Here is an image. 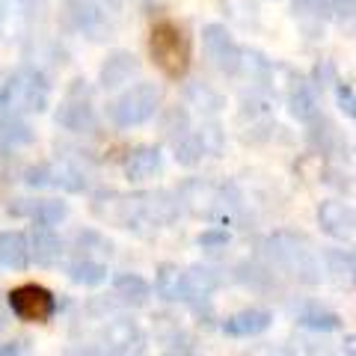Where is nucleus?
Here are the masks:
<instances>
[{
  "label": "nucleus",
  "mask_w": 356,
  "mask_h": 356,
  "mask_svg": "<svg viewBox=\"0 0 356 356\" xmlns=\"http://www.w3.org/2000/svg\"><path fill=\"white\" fill-rule=\"evenodd\" d=\"M149 51L154 65L170 77L178 81L191 69V39L184 36V30L175 21H154V27L149 33Z\"/></svg>",
  "instance_id": "f257e3e1"
},
{
  "label": "nucleus",
  "mask_w": 356,
  "mask_h": 356,
  "mask_svg": "<svg viewBox=\"0 0 356 356\" xmlns=\"http://www.w3.org/2000/svg\"><path fill=\"white\" fill-rule=\"evenodd\" d=\"M51 102V86L36 69H15L0 72V104L9 110H44Z\"/></svg>",
  "instance_id": "f03ea898"
},
{
  "label": "nucleus",
  "mask_w": 356,
  "mask_h": 356,
  "mask_svg": "<svg viewBox=\"0 0 356 356\" xmlns=\"http://www.w3.org/2000/svg\"><path fill=\"white\" fill-rule=\"evenodd\" d=\"M154 113H158V89H154V83H146V81L128 86L125 92H119L107 107V116L116 128L143 125V122H149Z\"/></svg>",
  "instance_id": "7ed1b4c3"
},
{
  "label": "nucleus",
  "mask_w": 356,
  "mask_h": 356,
  "mask_svg": "<svg viewBox=\"0 0 356 356\" xmlns=\"http://www.w3.org/2000/svg\"><path fill=\"white\" fill-rule=\"evenodd\" d=\"M9 309H13V315L21 321L44 324V321L54 318V312H57V300L42 285H21V288L9 291Z\"/></svg>",
  "instance_id": "20e7f679"
},
{
  "label": "nucleus",
  "mask_w": 356,
  "mask_h": 356,
  "mask_svg": "<svg viewBox=\"0 0 356 356\" xmlns=\"http://www.w3.org/2000/svg\"><path fill=\"white\" fill-rule=\"evenodd\" d=\"M202 42H205V51H208V57L214 60L217 69H222V72H235L238 69L241 51H238V44H235V39H232V33L226 27L208 24L202 30Z\"/></svg>",
  "instance_id": "39448f33"
},
{
  "label": "nucleus",
  "mask_w": 356,
  "mask_h": 356,
  "mask_svg": "<svg viewBox=\"0 0 356 356\" xmlns=\"http://www.w3.org/2000/svg\"><path fill=\"white\" fill-rule=\"evenodd\" d=\"M154 291L166 303H191L193 288L187 280V270H181L178 264H161L158 276H154Z\"/></svg>",
  "instance_id": "423d86ee"
},
{
  "label": "nucleus",
  "mask_w": 356,
  "mask_h": 356,
  "mask_svg": "<svg viewBox=\"0 0 356 356\" xmlns=\"http://www.w3.org/2000/svg\"><path fill=\"white\" fill-rule=\"evenodd\" d=\"M318 222L330 238L348 241L356 232V211L341 205V202H324L318 208Z\"/></svg>",
  "instance_id": "0eeeda50"
},
{
  "label": "nucleus",
  "mask_w": 356,
  "mask_h": 356,
  "mask_svg": "<svg viewBox=\"0 0 356 356\" xmlns=\"http://www.w3.org/2000/svg\"><path fill=\"white\" fill-rule=\"evenodd\" d=\"M273 315L267 309H243L238 315H232L222 321V332L232 339H250V336H261L264 330H270Z\"/></svg>",
  "instance_id": "6e6552de"
},
{
  "label": "nucleus",
  "mask_w": 356,
  "mask_h": 356,
  "mask_svg": "<svg viewBox=\"0 0 356 356\" xmlns=\"http://www.w3.org/2000/svg\"><path fill=\"white\" fill-rule=\"evenodd\" d=\"M30 261H33L30 238L24 232H3L0 235V267H6V270H24Z\"/></svg>",
  "instance_id": "1a4fd4ad"
},
{
  "label": "nucleus",
  "mask_w": 356,
  "mask_h": 356,
  "mask_svg": "<svg viewBox=\"0 0 356 356\" xmlns=\"http://www.w3.org/2000/svg\"><path fill=\"white\" fill-rule=\"evenodd\" d=\"M161 172V149L158 146H137L125 158V175L131 181H146Z\"/></svg>",
  "instance_id": "9d476101"
},
{
  "label": "nucleus",
  "mask_w": 356,
  "mask_h": 356,
  "mask_svg": "<svg viewBox=\"0 0 356 356\" xmlns=\"http://www.w3.org/2000/svg\"><path fill=\"white\" fill-rule=\"evenodd\" d=\"M30 252H33V259H36V264L54 267L63 259V241L54 235L51 226H39V229H33V235H30Z\"/></svg>",
  "instance_id": "9b49d317"
},
{
  "label": "nucleus",
  "mask_w": 356,
  "mask_h": 356,
  "mask_svg": "<svg viewBox=\"0 0 356 356\" xmlns=\"http://www.w3.org/2000/svg\"><path fill=\"white\" fill-rule=\"evenodd\" d=\"M57 122L65 125L69 131H77V134L92 131L95 128V113H92V107H89V98H74V92H72L69 102L60 107Z\"/></svg>",
  "instance_id": "f8f14e48"
},
{
  "label": "nucleus",
  "mask_w": 356,
  "mask_h": 356,
  "mask_svg": "<svg viewBox=\"0 0 356 356\" xmlns=\"http://www.w3.org/2000/svg\"><path fill=\"white\" fill-rule=\"evenodd\" d=\"M113 291L122 303L128 306H146L152 297V285L137 273H119L113 280Z\"/></svg>",
  "instance_id": "ddd939ff"
},
{
  "label": "nucleus",
  "mask_w": 356,
  "mask_h": 356,
  "mask_svg": "<svg viewBox=\"0 0 356 356\" xmlns=\"http://www.w3.org/2000/svg\"><path fill=\"white\" fill-rule=\"evenodd\" d=\"M65 273H69V280L77 282V285H86V288H95L107 280V264L89 259V255H81V259H74L69 267H65Z\"/></svg>",
  "instance_id": "4468645a"
},
{
  "label": "nucleus",
  "mask_w": 356,
  "mask_h": 356,
  "mask_svg": "<svg viewBox=\"0 0 356 356\" xmlns=\"http://www.w3.org/2000/svg\"><path fill=\"white\" fill-rule=\"evenodd\" d=\"M15 214H27L30 220H36V226H57L60 220L69 217V205L57 199H42V202H30L27 208H15Z\"/></svg>",
  "instance_id": "2eb2a0df"
},
{
  "label": "nucleus",
  "mask_w": 356,
  "mask_h": 356,
  "mask_svg": "<svg viewBox=\"0 0 356 356\" xmlns=\"http://www.w3.org/2000/svg\"><path fill=\"white\" fill-rule=\"evenodd\" d=\"M134 69H137V63H134L131 54H113L104 65H102V83L104 86H119V83H125L128 77L134 74Z\"/></svg>",
  "instance_id": "dca6fc26"
},
{
  "label": "nucleus",
  "mask_w": 356,
  "mask_h": 356,
  "mask_svg": "<svg viewBox=\"0 0 356 356\" xmlns=\"http://www.w3.org/2000/svg\"><path fill=\"white\" fill-rule=\"evenodd\" d=\"M300 327L306 330H318V332H332L341 327V318L336 312H324V309H312V312H303V315L297 318Z\"/></svg>",
  "instance_id": "f3484780"
},
{
  "label": "nucleus",
  "mask_w": 356,
  "mask_h": 356,
  "mask_svg": "<svg viewBox=\"0 0 356 356\" xmlns=\"http://www.w3.org/2000/svg\"><path fill=\"white\" fill-rule=\"evenodd\" d=\"M0 134H3L9 143H30L33 140L30 125L21 119L18 110H13V113H6V116H0Z\"/></svg>",
  "instance_id": "a211bd4d"
},
{
  "label": "nucleus",
  "mask_w": 356,
  "mask_h": 356,
  "mask_svg": "<svg viewBox=\"0 0 356 356\" xmlns=\"http://www.w3.org/2000/svg\"><path fill=\"white\" fill-rule=\"evenodd\" d=\"M202 154H205V143H202V137H196V134H187L184 140L175 143V158L181 161L184 166L199 163L202 161Z\"/></svg>",
  "instance_id": "6ab92c4d"
},
{
  "label": "nucleus",
  "mask_w": 356,
  "mask_h": 356,
  "mask_svg": "<svg viewBox=\"0 0 356 356\" xmlns=\"http://www.w3.org/2000/svg\"><path fill=\"white\" fill-rule=\"evenodd\" d=\"M336 102H339V107H341V113L344 116H350V119H356V89L353 86H339L336 89Z\"/></svg>",
  "instance_id": "aec40b11"
},
{
  "label": "nucleus",
  "mask_w": 356,
  "mask_h": 356,
  "mask_svg": "<svg viewBox=\"0 0 356 356\" xmlns=\"http://www.w3.org/2000/svg\"><path fill=\"white\" fill-rule=\"evenodd\" d=\"M196 241H199V247H205V250L226 247V243H229V232H226V229H205Z\"/></svg>",
  "instance_id": "412c9836"
},
{
  "label": "nucleus",
  "mask_w": 356,
  "mask_h": 356,
  "mask_svg": "<svg viewBox=\"0 0 356 356\" xmlns=\"http://www.w3.org/2000/svg\"><path fill=\"white\" fill-rule=\"evenodd\" d=\"M341 350L356 356V332H350V336H344V341H341Z\"/></svg>",
  "instance_id": "4be33fe9"
},
{
  "label": "nucleus",
  "mask_w": 356,
  "mask_h": 356,
  "mask_svg": "<svg viewBox=\"0 0 356 356\" xmlns=\"http://www.w3.org/2000/svg\"><path fill=\"white\" fill-rule=\"evenodd\" d=\"M0 353H21V348H18V344H3Z\"/></svg>",
  "instance_id": "5701e85b"
}]
</instances>
